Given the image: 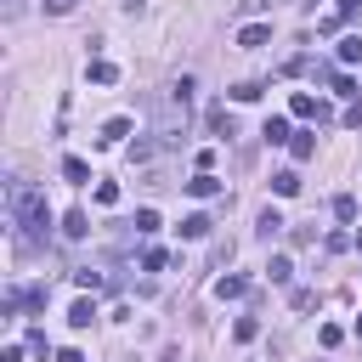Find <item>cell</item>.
<instances>
[{
	"mask_svg": "<svg viewBox=\"0 0 362 362\" xmlns=\"http://www.w3.org/2000/svg\"><path fill=\"white\" fill-rule=\"evenodd\" d=\"M62 175H68V181H90V164H85V158H74V153H68V158H62Z\"/></svg>",
	"mask_w": 362,
	"mask_h": 362,
	"instance_id": "9a60e30c",
	"label": "cell"
},
{
	"mask_svg": "<svg viewBox=\"0 0 362 362\" xmlns=\"http://www.w3.org/2000/svg\"><path fill=\"white\" fill-rule=\"evenodd\" d=\"M266 272H272V283H288V277H294V266H288V255H272V266H266Z\"/></svg>",
	"mask_w": 362,
	"mask_h": 362,
	"instance_id": "ffe728a7",
	"label": "cell"
},
{
	"mask_svg": "<svg viewBox=\"0 0 362 362\" xmlns=\"http://www.w3.org/2000/svg\"><path fill=\"white\" fill-rule=\"evenodd\" d=\"M181 187H187L192 198H221V175H209V170H198V175H192V181H181Z\"/></svg>",
	"mask_w": 362,
	"mask_h": 362,
	"instance_id": "277c9868",
	"label": "cell"
},
{
	"mask_svg": "<svg viewBox=\"0 0 362 362\" xmlns=\"http://www.w3.org/2000/svg\"><path fill=\"white\" fill-rule=\"evenodd\" d=\"M57 362H85V351H74V345H68V351H57Z\"/></svg>",
	"mask_w": 362,
	"mask_h": 362,
	"instance_id": "f1b7e54d",
	"label": "cell"
},
{
	"mask_svg": "<svg viewBox=\"0 0 362 362\" xmlns=\"http://www.w3.org/2000/svg\"><path fill=\"white\" fill-rule=\"evenodd\" d=\"M334 215H339V221H356V198L339 192V198H334Z\"/></svg>",
	"mask_w": 362,
	"mask_h": 362,
	"instance_id": "7402d4cb",
	"label": "cell"
},
{
	"mask_svg": "<svg viewBox=\"0 0 362 362\" xmlns=\"http://www.w3.org/2000/svg\"><path fill=\"white\" fill-rule=\"evenodd\" d=\"M288 300H294V311H311V305H317V294H311V288H294Z\"/></svg>",
	"mask_w": 362,
	"mask_h": 362,
	"instance_id": "d4e9b609",
	"label": "cell"
},
{
	"mask_svg": "<svg viewBox=\"0 0 362 362\" xmlns=\"http://www.w3.org/2000/svg\"><path fill=\"white\" fill-rule=\"evenodd\" d=\"M0 362H23V351H17V345H6V351H0Z\"/></svg>",
	"mask_w": 362,
	"mask_h": 362,
	"instance_id": "f546056e",
	"label": "cell"
},
{
	"mask_svg": "<svg viewBox=\"0 0 362 362\" xmlns=\"http://www.w3.org/2000/svg\"><path fill=\"white\" fill-rule=\"evenodd\" d=\"M74 6H79V0H45V11H51V17H68Z\"/></svg>",
	"mask_w": 362,
	"mask_h": 362,
	"instance_id": "484cf974",
	"label": "cell"
},
{
	"mask_svg": "<svg viewBox=\"0 0 362 362\" xmlns=\"http://www.w3.org/2000/svg\"><path fill=\"white\" fill-rule=\"evenodd\" d=\"M339 62H362V40H356V34L339 40Z\"/></svg>",
	"mask_w": 362,
	"mask_h": 362,
	"instance_id": "44dd1931",
	"label": "cell"
},
{
	"mask_svg": "<svg viewBox=\"0 0 362 362\" xmlns=\"http://www.w3.org/2000/svg\"><path fill=\"white\" fill-rule=\"evenodd\" d=\"M130 226H136L141 238H153V232H158V215H153V209H136V221H130Z\"/></svg>",
	"mask_w": 362,
	"mask_h": 362,
	"instance_id": "d6986e66",
	"label": "cell"
},
{
	"mask_svg": "<svg viewBox=\"0 0 362 362\" xmlns=\"http://www.w3.org/2000/svg\"><path fill=\"white\" fill-rule=\"evenodd\" d=\"M288 113H294V119H317V124H328V119H334V113H328V102H322V96H311V90H294Z\"/></svg>",
	"mask_w": 362,
	"mask_h": 362,
	"instance_id": "7a4b0ae2",
	"label": "cell"
},
{
	"mask_svg": "<svg viewBox=\"0 0 362 362\" xmlns=\"http://www.w3.org/2000/svg\"><path fill=\"white\" fill-rule=\"evenodd\" d=\"M17 11H23V0H6V17H17Z\"/></svg>",
	"mask_w": 362,
	"mask_h": 362,
	"instance_id": "1f68e13d",
	"label": "cell"
},
{
	"mask_svg": "<svg viewBox=\"0 0 362 362\" xmlns=\"http://www.w3.org/2000/svg\"><path fill=\"white\" fill-rule=\"evenodd\" d=\"M255 232H260V238H277V232H283V215H277V209H260Z\"/></svg>",
	"mask_w": 362,
	"mask_h": 362,
	"instance_id": "7c38bea8",
	"label": "cell"
},
{
	"mask_svg": "<svg viewBox=\"0 0 362 362\" xmlns=\"http://www.w3.org/2000/svg\"><path fill=\"white\" fill-rule=\"evenodd\" d=\"M356 339H362V317H356Z\"/></svg>",
	"mask_w": 362,
	"mask_h": 362,
	"instance_id": "836d02e7",
	"label": "cell"
},
{
	"mask_svg": "<svg viewBox=\"0 0 362 362\" xmlns=\"http://www.w3.org/2000/svg\"><path fill=\"white\" fill-rule=\"evenodd\" d=\"M209 130L226 141V136H232V113H226V107H209Z\"/></svg>",
	"mask_w": 362,
	"mask_h": 362,
	"instance_id": "5bb4252c",
	"label": "cell"
},
{
	"mask_svg": "<svg viewBox=\"0 0 362 362\" xmlns=\"http://www.w3.org/2000/svg\"><path fill=\"white\" fill-rule=\"evenodd\" d=\"M351 243H356V249H362V226H356V238H351Z\"/></svg>",
	"mask_w": 362,
	"mask_h": 362,
	"instance_id": "d6a6232c",
	"label": "cell"
},
{
	"mask_svg": "<svg viewBox=\"0 0 362 362\" xmlns=\"http://www.w3.org/2000/svg\"><path fill=\"white\" fill-rule=\"evenodd\" d=\"M272 192H277V198H294V192H300V175H294V170H277V175H272Z\"/></svg>",
	"mask_w": 362,
	"mask_h": 362,
	"instance_id": "52a82bcc",
	"label": "cell"
},
{
	"mask_svg": "<svg viewBox=\"0 0 362 362\" xmlns=\"http://www.w3.org/2000/svg\"><path fill=\"white\" fill-rule=\"evenodd\" d=\"M62 232H68V238H85V232H90V226H85V209H68V215H62Z\"/></svg>",
	"mask_w": 362,
	"mask_h": 362,
	"instance_id": "2e32d148",
	"label": "cell"
},
{
	"mask_svg": "<svg viewBox=\"0 0 362 362\" xmlns=\"http://www.w3.org/2000/svg\"><path fill=\"white\" fill-rule=\"evenodd\" d=\"M90 317H96L90 300H74V305H68V322H74V328H90Z\"/></svg>",
	"mask_w": 362,
	"mask_h": 362,
	"instance_id": "4fadbf2b",
	"label": "cell"
},
{
	"mask_svg": "<svg viewBox=\"0 0 362 362\" xmlns=\"http://www.w3.org/2000/svg\"><path fill=\"white\" fill-rule=\"evenodd\" d=\"M6 204H11V221L23 226V238H28V243H40V238L51 232V209H45L40 187H28V181H11V187H6Z\"/></svg>",
	"mask_w": 362,
	"mask_h": 362,
	"instance_id": "6da1fadb",
	"label": "cell"
},
{
	"mask_svg": "<svg viewBox=\"0 0 362 362\" xmlns=\"http://www.w3.org/2000/svg\"><path fill=\"white\" fill-rule=\"evenodd\" d=\"M255 334H260V322H255V317H238V322H232V339H238V345H249Z\"/></svg>",
	"mask_w": 362,
	"mask_h": 362,
	"instance_id": "e0dca14e",
	"label": "cell"
},
{
	"mask_svg": "<svg viewBox=\"0 0 362 362\" xmlns=\"http://www.w3.org/2000/svg\"><path fill=\"white\" fill-rule=\"evenodd\" d=\"M243 288H249V277H238V272H226V277H215V294H221V300H238Z\"/></svg>",
	"mask_w": 362,
	"mask_h": 362,
	"instance_id": "8992f818",
	"label": "cell"
},
{
	"mask_svg": "<svg viewBox=\"0 0 362 362\" xmlns=\"http://www.w3.org/2000/svg\"><path fill=\"white\" fill-rule=\"evenodd\" d=\"M266 6H272V0H243V11H266Z\"/></svg>",
	"mask_w": 362,
	"mask_h": 362,
	"instance_id": "4dcf8cb0",
	"label": "cell"
},
{
	"mask_svg": "<svg viewBox=\"0 0 362 362\" xmlns=\"http://www.w3.org/2000/svg\"><path fill=\"white\" fill-rule=\"evenodd\" d=\"M85 74H90V85H119V68H113L107 57H90V68H85Z\"/></svg>",
	"mask_w": 362,
	"mask_h": 362,
	"instance_id": "5b68a950",
	"label": "cell"
},
{
	"mask_svg": "<svg viewBox=\"0 0 362 362\" xmlns=\"http://www.w3.org/2000/svg\"><path fill=\"white\" fill-rule=\"evenodd\" d=\"M124 136H130V119H107V124H102V141H107V147H119Z\"/></svg>",
	"mask_w": 362,
	"mask_h": 362,
	"instance_id": "9c48e42d",
	"label": "cell"
},
{
	"mask_svg": "<svg viewBox=\"0 0 362 362\" xmlns=\"http://www.w3.org/2000/svg\"><path fill=\"white\" fill-rule=\"evenodd\" d=\"M238 45H243V51L272 45V23H243V28H238Z\"/></svg>",
	"mask_w": 362,
	"mask_h": 362,
	"instance_id": "3957f363",
	"label": "cell"
},
{
	"mask_svg": "<svg viewBox=\"0 0 362 362\" xmlns=\"http://www.w3.org/2000/svg\"><path fill=\"white\" fill-rule=\"evenodd\" d=\"M232 96H238V102H255V96H260V85H255V79H243V85H232Z\"/></svg>",
	"mask_w": 362,
	"mask_h": 362,
	"instance_id": "cb8c5ba5",
	"label": "cell"
},
{
	"mask_svg": "<svg viewBox=\"0 0 362 362\" xmlns=\"http://www.w3.org/2000/svg\"><path fill=\"white\" fill-rule=\"evenodd\" d=\"M339 17L351 23V17H362V0H339Z\"/></svg>",
	"mask_w": 362,
	"mask_h": 362,
	"instance_id": "83f0119b",
	"label": "cell"
},
{
	"mask_svg": "<svg viewBox=\"0 0 362 362\" xmlns=\"http://www.w3.org/2000/svg\"><path fill=\"white\" fill-rule=\"evenodd\" d=\"M345 124H351V130H362V102H351V107H345Z\"/></svg>",
	"mask_w": 362,
	"mask_h": 362,
	"instance_id": "4316f807",
	"label": "cell"
},
{
	"mask_svg": "<svg viewBox=\"0 0 362 362\" xmlns=\"http://www.w3.org/2000/svg\"><path fill=\"white\" fill-rule=\"evenodd\" d=\"M260 136H266L272 147H277V141H294V130H288V119H266V130H260Z\"/></svg>",
	"mask_w": 362,
	"mask_h": 362,
	"instance_id": "30bf717a",
	"label": "cell"
},
{
	"mask_svg": "<svg viewBox=\"0 0 362 362\" xmlns=\"http://www.w3.org/2000/svg\"><path fill=\"white\" fill-rule=\"evenodd\" d=\"M96 204H102V209H113V204H119V187H113V181H102V187H96Z\"/></svg>",
	"mask_w": 362,
	"mask_h": 362,
	"instance_id": "603a6c76",
	"label": "cell"
},
{
	"mask_svg": "<svg viewBox=\"0 0 362 362\" xmlns=\"http://www.w3.org/2000/svg\"><path fill=\"white\" fill-rule=\"evenodd\" d=\"M192 90H198V79H192V74H181V79L170 85V96H175V102H192Z\"/></svg>",
	"mask_w": 362,
	"mask_h": 362,
	"instance_id": "ac0fdd59",
	"label": "cell"
},
{
	"mask_svg": "<svg viewBox=\"0 0 362 362\" xmlns=\"http://www.w3.org/2000/svg\"><path fill=\"white\" fill-rule=\"evenodd\" d=\"M209 226H215V221L198 209V215H187V221H181V238H209Z\"/></svg>",
	"mask_w": 362,
	"mask_h": 362,
	"instance_id": "ba28073f",
	"label": "cell"
},
{
	"mask_svg": "<svg viewBox=\"0 0 362 362\" xmlns=\"http://www.w3.org/2000/svg\"><path fill=\"white\" fill-rule=\"evenodd\" d=\"M288 153H294V158H300V164H305V158H311V153H317V136H311V130H300V136H294V141H288Z\"/></svg>",
	"mask_w": 362,
	"mask_h": 362,
	"instance_id": "8fae6325",
	"label": "cell"
}]
</instances>
